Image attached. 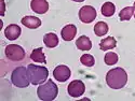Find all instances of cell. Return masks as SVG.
I'll use <instances>...</instances> for the list:
<instances>
[{
  "label": "cell",
  "instance_id": "1",
  "mask_svg": "<svg viewBox=\"0 0 135 101\" xmlns=\"http://www.w3.org/2000/svg\"><path fill=\"white\" fill-rule=\"evenodd\" d=\"M128 82V74L124 69L115 68L111 69L106 74V83L112 89H120L123 86H126Z\"/></svg>",
  "mask_w": 135,
  "mask_h": 101
},
{
  "label": "cell",
  "instance_id": "19",
  "mask_svg": "<svg viewBox=\"0 0 135 101\" xmlns=\"http://www.w3.org/2000/svg\"><path fill=\"white\" fill-rule=\"evenodd\" d=\"M133 14H134V7H127L122 9L119 13L120 20H130Z\"/></svg>",
  "mask_w": 135,
  "mask_h": 101
},
{
  "label": "cell",
  "instance_id": "4",
  "mask_svg": "<svg viewBox=\"0 0 135 101\" xmlns=\"http://www.w3.org/2000/svg\"><path fill=\"white\" fill-rule=\"evenodd\" d=\"M11 82H12L14 86L20 88L27 87L30 83L27 73V68H25V67H17L16 69H14L12 74H11Z\"/></svg>",
  "mask_w": 135,
  "mask_h": 101
},
{
  "label": "cell",
  "instance_id": "14",
  "mask_svg": "<svg viewBox=\"0 0 135 101\" xmlns=\"http://www.w3.org/2000/svg\"><path fill=\"white\" fill-rule=\"evenodd\" d=\"M117 45V41L114 37H107L105 39H103L102 41H100L99 43V49L106 52L108 50H112V49H115Z\"/></svg>",
  "mask_w": 135,
  "mask_h": 101
},
{
  "label": "cell",
  "instance_id": "23",
  "mask_svg": "<svg viewBox=\"0 0 135 101\" xmlns=\"http://www.w3.org/2000/svg\"><path fill=\"white\" fill-rule=\"evenodd\" d=\"M73 1H76V2H82L84 0H73Z\"/></svg>",
  "mask_w": 135,
  "mask_h": 101
},
{
  "label": "cell",
  "instance_id": "10",
  "mask_svg": "<svg viewBox=\"0 0 135 101\" xmlns=\"http://www.w3.org/2000/svg\"><path fill=\"white\" fill-rule=\"evenodd\" d=\"M21 27L15 25V24H11L9 25L6 30H4V35H6V38L13 41V40H16L20 36H21Z\"/></svg>",
  "mask_w": 135,
  "mask_h": 101
},
{
  "label": "cell",
  "instance_id": "3",
  "mask_svg": "<svg viewBox=\"0 0 135 101\" xmlns=\"http://www.w3.org/2000/svg\"><path fill=\"white\" fill-rule=\"evenodd\" d=\"M57 94H59V88L52 80H48L46 83H42L37 89V95L39 99L43 101L54 100Z\"/></svg>",
  "mask_w": 135,
  "mask_h": 101
},
{
  "label": "cell",
  "instance_id": "5",
  "mask_svg": "<svg viewBox=\"0 0 135 101\" xmlns=\"http://www.w3.org/2000/svg\"><path fill=\"white\" fill-rule=\"evenodd\" d=\"M4 53H6L7 58L9 60H13V61L22 60L25 57L24 49L20 45H16V44H10V45H8L6 47Z\"/></svg>",
  "mask_w": 135,
  "mask_h": 101
},
{
  "label": "cell",
  "instance_id": "20",
  "mask_svg": "<svg viewBox=\"0 0 135 101\" xmlns=\"http://www.w3.org/2000/svg\"><path fill=\"white\" fill-rule=\"evenodd\" d=\"M104 60H105V63L106 65L112 66V65H115V63L118 62V55L116 53H114V52H108L105 55Z\"/></svg>",
  "mask_w": 135,
  "mask_h": 101
},
{
  "label": "cell",
  "instance_id": "13",
  "mask_svg": "<svg viewBox=\"0 0 135 101\" xmlns=\"http://www.w3.org/2000/svg\"><path fill=\"white\" fill-rule=\"evenodd\" d=\"M76 46L80 51H90L92 47V42L86 36H81L76 41Z\"/></svg>",
  "mask_w": 135,
  "mask_h": 101
},
{
  "label": "cell",
  "instance_id": "7",
  "mask_svg": "<svg viewBox=\"0 0 135 101\" xmlns=\"http://www.w3.org/2000/svg\"><path fill=\"white\" fill-rule=\"evenodd\" d=\"M67 92H68L69 96H71L74 98H78V97H81L84 94L85 86L82 81L75 80L71 83H69L68 87H67Z\"/></svg>",
  "mask_w": 135,
  "mask_h": 101
},
{
  "label": "cell",
  "instance_id": "17",
  "mask_svg": "<svg viewBox=\"0 0 135 101\" xmlns=\"http://www.w3.org/2000/svg\"><path fill=\"white\" fill-rule=\"evenodd\" d=\"M94 32L97 37H102L108 32V25L104 22H98L94 26Z\"/></svg>",
  "mask_w": 135,
  "mask_h": 101
},
{
  "label": "cell",
  "instance_id": "8",
  "mask_svg": "<svg viewBox=\"0 0 135 101\" xmlns=\"http://www.w3.org/2000/svg\"><path fill=\"white\" fill-rule=\"evenodd\" d=\"M70 69L68 68L67 66H64V65H61V66H57L56 68L54 69L53 71V76L56 81L59 82H66L68 78L70 77Z\"/></svg>",
  "mask_w": 135,
  "mask_h": 101
},
{
  "label": "cell",
  "instance_id": "15",
  "mask_svg": "<svg viewBox=\"0 0 135 101\" xmlns=\"http://www.w3.org/2000/svg\"><path fill=\"white\" fill-rule=\"evenodd\" d=\"M43 42H44V44H46L47 47L53 49L55 46H57V44H59V38H57V36H56L55 33L50 32V33H47V35L43 37Z\"/></svg>",
  "mask_w": 135,
  "mask_h": 101
},
{
  "label": "cell",
  "instance_id": "9",
  "mask_svg": "<svg viewBox=\"0 0 135 101\" xmlns=\"http://www.w3.org/2000/svg\"><path fill=\"white\" fill-rule=\"evenodd\" d=\"M30 8L33 12L38 14H44L49 10V3L47 0H31Z\"/></svg>",
  "mask_w": 135,
  "mask_h": 101
},
{
  "label": "cell",
  "instance_id": "18",
  "mask_svg": "<svg viewBox=\"0 0 135 101\" xmlns=\"http://www.w3.org/2000/svg\"><path fill=\"white\" fill-rule=\"evenodd\" d=\"M115 11H116V7L114 3L111 2H105L102 6V14L106 17H110L115 14Z\"/></svg>",
  "mask_w": 135,
  "mask_h": 101
},
{
  "label": "cell",
  "instance_id": "2",
  "mask_svg": "<svg viewBox=\"0 0 135 101\" xmlns=\"http://www.w3.org/2000/svg\"><path fill=\"white\" fill-rule=\"evenodd\" d=\"M27 73L29 81L32 85H39L46 82V80L49 76V71L46 67H41L30 63L27 67Z\"/></svg>",
  "mask_w": 135,
  "mask_h": 101
},
{
  "label": "cell",
  "instance_id": "24",
  "mask_svg": "<svg viewBox=\"0 0 135 101\" xmlns=\"http://www.w3.org/2000/svg\"><path fill=\"white\" fill-rule=\"evenodd\" d=\"M134 17H135V2H134Z\"/></svg>",
  "mask_w": 135,
  "mask_h": 101
},
{
  "label": "cell",
  "instance_id": "21",
  "mask_svg": "<svg viewBox=\"0 0 135 101\" xmlns=\"http://www.w3.org/2000/svg\"><path fill=\"white\" fill-rule=\"evenodd\" d=\"M80 61L82 65L86 66V67H93L94 63H95V59L92 55L90 54H84L80 57Z\"/></svg>",
  "mask_w": 135,
  "mask_h": 101
},
{
  "label": "cell",
  "instance_id": "16",
  "mask_svg": "<svg viewBox=\"0 0 135 101\" xmlns=\"http://www.w3.org/2000/svg\"><path fill=\"white\" fill-rule=\"evenodd\" d=\"M30 59L33 60L35 62L46 63L47 60H46V56H44V53H43L42 47H38V49L33 50L31 52V54H30Z\"/></svg>",
  "mask_w": 135,
  "mask_h": 101
},
{
  "label": "cell",
  "instance_id": "22",
  "mask_svg": "<svg viewBox=\"0 0 135 101\" xmlns=\"http://www.w3.org/2000/svg\"><path fill=\"white\" fill-rule=\"evenodd\" d=\"M1 3H2V12H1V15L3 16L4 15V9H6V6H4V1L1 0Z\"/></svg>",
  "mask_w": 135,
  "mask_h": 101
},
{
  "label": "cell",
  "instance_id": "6",
  "mask_svg": "<svg viewBox=\"0 0 135 101\" xmlns=\"http://www.w3.org/2000/svg\"><path fill=\"white\" fill-rule=\"evenodd\" d=\"M96 10L91 6H84L79 11V18L82 23L90 24L96 18Z\"/></svg>",
  "mask_w": 135,
  "mask_h": 101
},
{
  "label": "cell",
  "instance_id": "12",
  "mask_svg": "<svg viewBox=\"0 0 135 101\" xmlns=\"http://www.w3.org/2000/svg\"><path fill=\"white\" fill-rule=\"evenodd\" d=\"M22 24L29 29H36L41 26V20L35 16H25L22 18Z\"/></svg>",
  "mask_w": 135,
  "mask_h": 101
},
{
  "label": "cell",
  "instance_id": "11",
  "mask_svg": "<svg viewBox=\"0 0 135 101\" xmlns=\"http://www.w3.org/2000/svg\"><path fill=\"white\" fill-rule=\"evenodd\" d=\"M76 33H77V27L75 25H67L62 29V38L65 41H71L75 37H76Z\"/></svg>",
  "mask_w": 135,
  "mask_h": 101
}]
</instances>
